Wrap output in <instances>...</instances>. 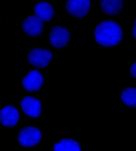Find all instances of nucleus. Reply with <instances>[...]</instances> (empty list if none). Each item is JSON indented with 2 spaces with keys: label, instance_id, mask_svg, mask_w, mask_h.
Returning <instances> with one entry per match:
<instances>
[{
  "label": "nucleus",
  "instance_id": "f8f14e48",
  "mask_svg": "<svg viewBox=\"0 0 136 151\" xmlns=\"http://www.w3.org/2000/svg\"><path fill=\"white\" fill-rule=\"evenodd\" d=\"M54 151H82L80 144L71 139H63L56 142L53 146Z\"/></svg>",
  "mask_w": 136,
  "mask_h": 151
},
{
  "label": "nucleus",
  "instance_id": "f03ea898",
  "mask_svg": "<svg viewBox=\"0 0 136 151\" xmlns=\"http://www.w3.org/2000/svg\"><path fill=\"white\" fill-rule=\"evenodd\" d=\"M53 56V53L50 50L34 48L28 53L27 59L29 64L33 67L42 69L50 64Z\"/></svg>",
  "mask_w": 136,
  "mask_h": 151
},
{
  "label": "nucleus",
  "instance_id": "0eeeda50",
  "mask_svg": "<svg viewBox=\"0 0 136 151\" xmlns=\"http://www.w3.org/2000/svg\"><path fill=\"white\" fill-rule=\"evenodd\" d=\"M44 82L43 75L38 70H33L23 78L22 85L24 88L29 92L38 91L42 87Z\"/></svg>",
  "mask_w": 136,
  "mask_h": 151
},
{
  "label": "nucleus",
  "instance_id": "7ed1b4c3",
  "mask_svg": "<svg viewBox=\"0 0 136 151\" xmlns=\"http://www.w3.org/2000/svg\"><path fill=\"white\" fill-rule=\"evenodd\" d=\"M42 137V133L38 128L28 126L19 132L17 139L22 146L30 147L37 145L40 142Z\"/></svg>",
  "mask_w": 136,
  "mask_h": 151
},
{
  "label": "nucleus",
  "instance_id": "6e6552de",
  "mask_svg": "<svg viewBox=\"0 0 136 151\" xmlns=\"http://www.w3.org/2000/svg\"><path fill=\"white\" fill-rule=\"evenodd\" d=\"M21 107L24 113L31 118L38 117L41 113L42 106L38 99L32 97L26 96L22 100Z\"/></svg>",
  "mask_w": 136,
  "mask_h": 151
},
{
  "label": "nucleus",
  "instance_id": "9b49d317",
  "mask_svg": "<svg viewBox=\"0 0 136 151\" xmlns=\"http://www.w3.org/2000/svg\"><path fill=\"white\" fill-rule=\"evenodd\" d=\"M124 6V1L103 0L100 1V6L102 11L104 14L109 16L119 15L122 11Z\"/></svg>",
  "mask_w": 136,
  "mask_h": 151
},
{
  "label": "nucleus",
  "instance_id": "f257e3e1",
  "mask_svg": "<svg viewBox=\"0 0 136 151\" xmlns=\"http://www.w3.org/2000/svg\"><path fill=\"white\" fill-rule=\"evenodd\" d=\"M94 38L96 42L104 47H113L119 44L123 37V31L117 22L104 20L94 28Z\"/></svg>",
  "mask_w": 136,
  "mask_h": 151
},
{
  "label": "nucleus",
  "instance_id": "4468645a",
  "mask_svg": "<svg viewBox=\"0 0 136 151\" xmlns=\"http://www.w3.org/2000/svg\"><path fill=\"white\" fill-rule=\"evenodd\" d=\"M136 62L133 63V65L131 66V68H130V73L131 76L135 78L136 79Z\"/></svg>",
  "mask_w": 136,
  "mask_h": 151
},
{
  "label": "nucleus",
  "instance_id": "1a4fd4ad",
  "mask_svg": "<svg viewBox=\"0 0 136 151\" xmlns=\"http://www.w3.org/2000/svg\"><path fill=\"white\" fill-rule=\"evenodd\" d=\"M1 121L5 127H15L19 121L20 113L17 109L12 105H8L2 109L1 113Z\"/></svg>",
  "mask_w": 136,
  "mask_h": 151
},
{
  "label": "nucleus",
  "instance_id": "423d86ee",
  "mask_svg": "<svg viewBox=\"0 0 136 151\" xmlns=\"http://www.w3.org/2000/svg\"><path fill=\"white\" fill-rule=\"evenodd\" d=\"M44 28L43 22L35 15L28 16L22 23V31L30 37H37L40 35Z\"/></svg>",
  "mask_w": 136,
  "mask_h": 151
},
{
  "label": "nucleus",
  "instance_id": "ddd939ff",
  "mask_svg": "<svg viewBox=\"0 0 136 151\" xmlns=\"http://www.w3.org/2000/svg\"><path fill=\"white\" fill-rule=\"evenodd\" d=\"M121 99L125 105L131 108L136 107V88H127L123 90L120 94Z\"/></svg>",
  "mask_w": 136,
  "mask_h": 151
},
{
  "label": "nucleus",
  "instance_id": "9d476101",
  "mask_svg": "<svg viewBox=\"0 0 136 151\" xmlns=\"http://www.w3.org/2000/svg\"><path fill=\"white\" fill-rule=\"evenodd\" d=\"M36 17L42 21L47 22L51 20L55 14V9L50 3L47 1H41L35 5L34 8Z\"/></svg>",
  "mask_w": 136,
  "mask_h": 151
},
{
  "label": "nucleus",
  "instance_id": "20e7f679",
  "mask_svg": "<svg viewBox=\"0 0 136 151\" xmlns=\"http://www.w3.org/2000/svg\"><path fill=\"white\" fill-rule=\"evenodd\" d=\"M70 32L67 28L55 25L51 28L49 40L52 47L56 49L65 47L70 40Z\"/></svg>",
  "mask_w": 136,
  "mask_h": 151
},
{
  "label": "nucleus",
  "instance_id": "39448f33",
  "mask_svg": "<svg viewBox=\"0 0 136 151\" xmlns=\"http://www.w3.org/2000/svg\"><path fill=\"white\" fill-rule=\"evenodd\" d=\"M91 6L90 1H68L65 8L68 14L77 18L86 17L89 13Z\"/></svg>",
  "mask_w": 136,
  "mask_h": 151
},
{
  "label": "nucleus",
  "instance_id": "2eb2a0df",
  "mask_svg": "<svg viewBox=\"0 0 136 151\" xmlns=\"http://www.w3.org/2000/svg\"><path fill=\"white\" fill-rule=\"evenodd\" d=\"M136 19L135 20V22H134V24L132 27V35H133V37L136 39Z\"/></svg>",
  "mask_w": 136,
  "mask_h": 151
}]
</instances>
